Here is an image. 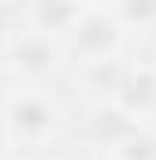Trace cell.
<instances>
[{
    "label": "cell",
    "mask_w": 156,
    "mask_h": 160,
    "mask_svg": "<svg viewBox=\"0 0 156 160\" xmlns=\"http://www.w3.org/2000/svg\"><path fill=\"white\" fill-rule=\"evenodd\" d=\"M67 130V101L60 86L11 82L0 97V138L11 153L52 149Z\"/></svg>",
    "instance_id": "1"
},
{
    "label": "cell",
    "mask_w": 156,
    "mask_h": 160,
    "mask_svg": "<svg viewBox=\"0 0 156 160\" xmlns=\"http://www.w3.org/2000/svg\"><path fill=\"white\" fill-rule=\"evenodd\" d=\"M0 67L22 86H60L67 82V48L63 41L19 22V30L0 45Z\"/></svg>",
    "instance_id": "2"
},
{
    "label": "cell",
    "mask_w": 156,
    "mask_h": 160,
    "mask_svg": "<svg viewBox=\"0 0 156 160\" xmlns=\"http://www.w3.org/2000/svg\"><path fill=\"white\" fill-rule=\"evenodd\" d=\"M134 38L126 34V26L119 22L112 8H85V15L78 19V26L67 34V71L82 63H97V60H126Z\"/></svg>",
    "instance_id": "3"
},
{
    "label": "cell",
    "mask_w": 156,
    "mask_h": 160,
    "mask_svg": "<svg viewBox=\"0 0 156 160\" xmlns=\"http://www.w3.org/2000/svg\"><path fill=\"white\" fill-rule=\"evenodd\" d=\"M115 104L126 108L138 123L156 119V63L153 56H126L123 78L115 89Z\"/></svg>",
    "instance_id": "4"
},
{
    "label": "cell",
    "mask_w": 156,
    "mask_h": 160,
    "mask_svg": "<svg viewBox=\"0 0 156 160\" xmlns=\"http://www.w3.org/2000/svg\"><path fill=\"white\" fill-rule=\"evenodd\" d=\"M134 127H138V119L126 108H119L115 101L89 104L85 116H82V149L85 153H108V149H115Z\"/></svg>",
    "instance_id": "5"
},
{
    "label": "cell",
    "mask_w": 156,
    "mask_h": 160,
    "mask_svg": "<svg viewBox=\"0 0 156 160\" xmlns=\"http://www.w3.org/2000/svg\"><path fill=\"white\" fill-rule=\"evenodd\" d=\"M123 63H126V60H97V63L71 67L63 86L82 101V108L100 104V101H115L119 78H123Z\"/></svg>",
    "instance_id": "6"
},
{
    "label": "cell",
    "mask_w": 156,
    "mask_h": 160,
    "mask_svg": "<svg viewBox=\"0 0 156 160\" xmlns=\"http://www.w3.org/2000/svg\"><path fill=\"white\" fill-rule=\"evenodd\" d=\"M85 8H89L85 0H19L22 22L48 34V38H56V41H67V34L85 15Z\"/></svg>",
    "instance_id": "7"
},
{
    "label": "cell",
    "mask_w": 156,
    "mask_h": 160,
    "mask_svg": "<svg viewBox=\"0 0 156 160\" xmlns=\"http://www.w3.org/2000/svg\"><path fill=\"white\" fill-rule=\"evenodd\" d=\"M134 41L156 38V0H115L112 8Z\"/></svg>",
    "instance_id": "8"
},
{
    "label": "cell",
    "mask_w": 156,
    "mask_h": 160,
    "mask_svg": "<svg viewBox=\"0 0 156 160\" xmlns=\"http://www.w3.org/2000/svg\"><path fill=\"white\" fill-rule=\"evenodd\" d=\"M104 160H156V119L153 123H138L115 149L100 153Z\"/></svg>",
    "instance_id": "9"
},
{
    "label": "cell",
    "mask_w": 156,
    "mask_h": 160,
    "mask_svg": "<svg viewBox=\"0 0 156 160\" xmlns=\"http://www.w3.org/2000/svg\"><path fill=\"white\" fill-rule=\"evenodd\" d=\"M15 160H85V153L82 157H63L56 149H41V153H15Z\"/></svg>",
    "instance_id": "10"
},
{
    "label": "cell",
    "mask_w": 156,
    "mask_h": 160,
    "mask_svg": "<svg viewBox=\"0 0 156 160\" xmlns=\"http://www.w3.org/2000/svg\"><path fill=\"white\" fill-rule=\"evenodd\" d=\"M89 8H115V0H85Z\"/></svg>",
    "instance_id": "11"
},
{
    "label": "cell",
    "mask_w": 156,
    "mask_h": 160,
    "mask_svg": "<svg viewBox=\"0 0 156 160\" xmlns=\"http://www.w3.org/2000/svg\"><path fill=\"white\" fill-rule=\"evenodd\" d=\"M82 153H85V149H82ZM85 160H104V157H100V153H85Z\"/></svg>",
    "instance_id": "12"
},
{
    "label": "cell",
    "mask_w": 156,
    "mask_h": 160,
    "mask_svg": "<svg viewBox=\"0 0 156 160\" xmlns=\"http://www.w3.org/2000/svg\"><path fill=\"white\" fill-rule=\"evenodd\" d=\"M153 63H156V52H153Z\"/></svg>",
    "instance_id": "13"
}]
</instances>
